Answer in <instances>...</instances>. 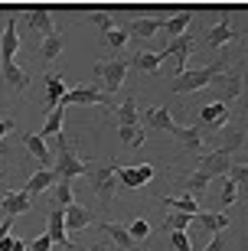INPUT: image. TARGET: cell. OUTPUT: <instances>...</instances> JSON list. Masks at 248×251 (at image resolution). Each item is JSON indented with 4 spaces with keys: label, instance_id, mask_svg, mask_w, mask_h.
Listing matches in <instances>:
<instances>
[{
    "label": "cell",
    "instance_id": "9",
    "mask_svg": "<svg viewBox=\"0 0 248 251\" xmlns=\"http://www.w3.org/2000/svg\"><path fill=\"white\" fill-rule=\"evenodd\" d=\"M232 39H239L235 29H232V7H222V20L206 33V43H209L212 49H222V46H229Z\"/></svg>",
    "mask_w": 248,
    "mask_h": 251
},
{
    "label": "cell",
    "instance_id": "25",
    "mask_svg": "<svg viewBox=\"0 0 248 251\" xmlns=\"http://www.w3.org/2000/svg\"><path fill=\"white\" fill-rule=\"evenodd\" d=\"M69 92L62 85V75H55V72H49L46 75V98H49V111H55L59 108V101H62V95Z\"/></svg>",
    "mask_w": 248,
    "mask_h": 251
},
{
    "label": "cell",
    "instance_id": "29",
    "mask_svg": "<svg viewBox=\"0 0 248 251\" xmlns=\"http://www.w3.org/2000/svg\"><path fill=\"white\" fill-rule=\"evenodd\" d=\"M166 209H173V212H183V215H199V205H196L193 196H180V199H164Z\"/></svg>",
    "mask_w": 248,
    "mask_h": 251
},
{
    "label": "cell",
    "instance_id": "50",
    "mask_svg": "<svg viewBox=\"0 0 248 251\" xmlns=\"http://www.w3.org/2000/svg\"><path fill=\"white\" fill-rule=\"evenodd\" d=\"M242 130H248V121H242Z\"/></svg>",
    "mask_w": 248,
    "mask_h": 251
},
{
    "label": "cell",
    "instance_id": "24",
    "mask_svg": "<svg viewBox=\"0 0 248 251\" xmlns=\"http://www.w3.org/2000/svg\"><path fill=\"white\" fill-rule=\"evenodd\" d=\"M101 232H105V235H111V238H114V245H118L121 251H134V245H138L134 238H131V232H128V228H121L118 222H101Z\"/></svg>",
    "mask_w": 248,
    "mask_h": 251
},
{
    "label": "cell",
    "instance_id": "40",
    "mask_svg": "<svg viewBox=\"0 0 248 251\" xmlns=\"http://www.w3.org/2000/svg\"><path fill=\"white\" fill-rule=\"evenodd\" d=\"M235 199H239V186L225 176V179H222V205H232Z\"/></svg>",
    "mask_w": 248,
    "mask_h": 251
},
{
    "label": "cell",
    "instance_id": "1",
    "mask_svg": "<svg viewBox=\"0 0 248 251\" xmlns=\"http://www.w3.org/2000/svg\"><path fill=\"white\" fill-rule=\"evenodd\" d=\"M225 62H229V56H219V62L206 65V69H186L183 75H176L173 78V88L176 95H186V92H199V88H209L216 78H219L222 72H225Z\"/></svg>",
    "mask_w": 248,
    "mask_h": 251
},
{
    "label": "cell",
    "instance_id": "45",
    "mask_svg": "<svg viewBox=\"0 0 248 251\" xmlns=\"http://www.w3.org/2000/svg\"><path fill=\"white\" fill-rule=\"evenodd\" d=\"M53 248V238L49 235H39L36 242H29V251H49Z\"/></svg>",
    "mask_w": 248,
    "mask_h": 251
},
{
    "label": "cell",
    "instance_id": "20",
    "mask_svg": "<svg viewBox=\"0 0 248 251\" xmlns=\"http://www.w3.org/2000/svg\"><path fill=\"white\" fill-rule=\"evenodd\" d=\"M55 183H59V176H55V170H39V173H33V176L27 179V186H23V193H27V196H36V193H43V189L55 186Z\"/></svg>",
    "mask_w": 248,
    "mask_h": 251
},
{
    "label": "cell",
    "instance_id": "17",
    "mask_svg": "<svg viewBox=\"0 0 248 251\" xmlns=\"http://www.w3.org/2000/svg\"><path fill=\"white\" fill-rule=\"evenodd\" d=\"M140 121L147 124V127H154V130H166V134H173L180 124H173L170 121V111L166 108H147V111L140 114Z\"/></svg>",
    "mask_w": 248,
    "mask_h": 251
},
{
    "label": "cell",
    "instance_id": "39",
    "mask_svg": "<svg viewBox=\"0 0 248 251\" xmlns=\"http://www.w3.org/2000/svg\"><path fill=\"white\" fill-rule=\"evenodd\" d=\"M128 232H131L134 242H144V238L150 235V222H147V219H134V222L128 225Z\"/></svg>",
    "mask_w": 248,
    "mask_h": 251
},
{
    "label": "cell",
    "instance_id": "4",
    "mask_svg": "<svg viewBox=\"0 0 248 251\" xmlns=\"http://www.w3.org/2000/svg\"><path fill=\"white\" fill-rule=\"evenodd\" d=\"M85 176H88V183H92V189H95L101 205H108L111 199H114V167H108V163H92V170H88Z\"/></svg>",
    "mask_w": 248,
    "mask_h": 251
},
{
    "label": "cell",
    "instance_id": "48",
    "mask_svg": "<svg viewBox=\"0 0 248 251\" xmlns=\"http://www.w3.org/2000/svg\"><path fill=\"white\" fill-rule=\"evenodd\" d=\"M10 225H13V219H3V222H0V242H3V238H10Z\"/></svg>",
    "mask_w": 248,
    "mask_h": 251
},
{
    "label": "cell",
    "instance_id": "47",
    "mask_svg": "<svg viewBox=\"0 0 248 251\" xmlns=\"http://www.w3.org/2000/svg\"><path fill=\"white\" fill-rule=\"evenodd\" d=\"M10 130H13V118H0V140L7 137Z\"/></svg>",
    "mask_w": 248,
    "mask_h": 251
},
{
    "label": "cell",
    "instance_id": "3",
    "mask_svg": "<svg viewBox=\"0 0 248 251\" xmlns=\"http://www.w3.org/2000/svg\"><path fill=\"white\" fill-rule=\"evenodd\" d=\"M131 59H98L95 62V78L101 82V92H118L124 85V75H128Z\"/></svg>",
    "mask_w": 248,
    "mask_h": 251
},
{
    "label": "cell",
    "instance_id": "30",
    "mask_svg": "<svg viewBox=\"0 0 248 251\" xmlns=\"http://www.w3.org/2000/svg\"><path fill=\"white\" fill-rule=\"evenodd\" d=\"M59 52H62V36H59V33H53V36L43 39V46H39V56H43V62H53V59H59Z\"/></svg>",
    "mask_w": 248,
    "mask_h": 251
},
{
    "label": "cell",
    "instance_id": "6",
    "mask_svg": "<svg viewBox=\"0 0 248 251\" xmlns=\"http://www.w3.org/2000/svg\"><path fill=\"white\" fill-rule=\"evenodd\" d=\"M212 92H216V98H219V104H229V101H239L242 98V72H222L216 82L209 85Z\"/></svg>",
    "mask_w": 248,
    "mask_h": 251
},
{
    "label": "cell",
    "instance_id": "37",
    "mask_svg": "<svg viewBox=\"0 0 248 251\" xmlns=\"http://www.w3.org/2000/svg\"><path fill=\"white\" fill-rule=\"evenodd\" d=\"M55 202H59V209H69L72 205V183H65V179L55 183Z\"/></svg>",
    "mask_w": 248,
    "mask_h": 251
},
{
    "label": "cell",
    "instance_id": "22",
    "mask_svg": "<svg viewBox=\"0 0 248 251\" xmlns=\"http://www.w3.org/2000/svg\"><path fill=\"white\" fill-rule=\"evenodd\" d=\"M190 23H193V10H190V7H183L180 13H173V17L166 20V23H164V29H166V36L180 39V36L186 33V26H190Z\"/></svg>",
    "mask_w": 248,
    "mask_h": 251
},
{
    "label": "cell",
    "instance_id": "16",
    "mask_svg": "<svg viewBox=\"0 0 248 251\" xmlns=\"http://www.w3.org/2000/svg\"><path fill=\"white\" fill-rule=\"evenodd\" d=\"M49 238H53V245H65V248H72V242H69V232H65V209H53L49 212Z\"/></svg>",
    "mask_w": 248,
    "mask_h": 251
},
{
    "label": "cell",
    "instance_id": "27",
    "mask_svg": "<svg viewBox=\"0 0 248 251\" xmlns=\"http://www.w3.org/2000/svg\"><path fill=\"white\" fill-rule=\"evenodd\" d=\"M196 219H199V225H202V228H209L212 235H222L225 228H229V219H225L222 212H199Z\"/></svg>",
    "mask_w": 248,
    "mask_h": 251
},
{
    "label": "cell",
    "instance_id": "12",
    "mask_svg": "<svg viewBox=\"0 0 248 251\" xmlns=\"http://www.w3.org/2000/svg\"><path fill=\"white\" fill-rule=\"evenodd\" d=\"M164 23H166V20H160V17H134L128 23V36H134V39H150L154 33H160V29H164Z\"/></svg>",
    "mask_w": 248,
    "mask_h": 251
},
{
    "label": "cell",
    "instance_id": "18",
    "mask_svg": "<svg viewBox=\"0 0 248 251\" xmlns=\"http://www.w3.org/2000/svg\"><path fill=\"white\" fill-rule=\"evenodd\" d=\"M0 75H3V82H7L13 92H27L29 88V75L23 72L17 62H0Z\"/></svg>",
    "mask_w": 248,
    "mask_h": 251
},
{
    "label": "cell",
    "instance_id": "32",
    "mask_svg": "<svg viewBox=\"0 0 248 251\" xmlns=\"http://www.w3.org/2000/svg\"><path fill=\"white\" fill-rule=\"evenodd\" d=\"M173 137L180 140L183 147H190V150H199L202 147V137H199V130H196V127H176Z\"/></svg>",
    "mask_w": 248,
    "mask_h": 251
},
{
    "label": "cell",
    "instance_id": "21",
    "mask_svg": "<svg viewBox=\"0 0 248 251\" xmlns=\"http://www.w3.org/2000/svg\"><path fill=\"white\" fill-rule=\"evenodd\" d=\"M23 144H27V150L33 153V157L43 163V170H49L53 167V153H49V147H46V140L39 137V134H27L23 137Z\"/></svg>",
    "mask_w": 248,
    "mask_h": 251
},
{
    "label": "cell",
    "instance_id": "34",
    "mask_svg": "<svg viewBox=\"0 0 248 251\" xmlns=\"http://www.w3.org/2000/svg\"><path fill=\"white\" fill-rule=\"evenodd\" d=\"M196 215H183V212H173L170 219H164V232H186V225L193 222Z\"/></svg>",
    "mask_w": 248,
    "mask_h": 251
},
{
    "label": "cell",
    "instance_id": "7",
    "mask_svg": "<svg viewBox=\"0 0 248 251\" xmlns=\"http://www.w3.org/2000/svg\"><path fill=\"white\" fill-rule=\"evenodd\" d=\"M154 163H140V167H114V176L121 179V186L124 189H138L144 186V183H150L154 179Z\"/></svg>",
    "mask_w": 248,
    "mask_h": 251
},
{
    "label": "cell",
    "instance_id": "15",
    "mask_svg": "<svg viewBox=\"0 0 248 251\" xmlns=\"http://www.w3.org/2000/svg\"><path fill=\"white\" fill-rule=\"evenodd\" d=\"M29 209H33V196H27L23 189H10L7 196H3V212L13 219V215H27Z\"/></svg>",
    "mask_w": 248,
    "mask_h": 251
},
{
    "label": "cell",
    "instance_id": "13",
    "mask_svg": "<svg viewBox=\"0 0 248 251\" xmlns=\"http://www.w3.org/2000/svg\"><path fill=\"white\" fill-rule=\"evenodd\" d=\"M27 26L33 29V33H43V39L53 36L55 26H53V13H49V7H33V10H27Z\"/></svg>",
    "mask_w": 248,
    "mask_h": 251
},
{
    "label": "cell",
    "instance_id": "31",
    "mask_svg": "<svg viewBox=\"0 0 248 251\" xmlns=\"http://www.w3.org/2000/svg\"><path fill=\"white\" fill-rule=\"evenodd\" d=\"M62 134V108H55V111H49L46 124H43V130H39V137H59Z\"/></svg>",
    "mask_w": 248,
    "mask_h": 251
},
{
    "label": "cell",
    "instance_id": "44",
    "mask_svg": "<svg viewBox=\"0 0 248 251\" xmlns=\"http://www.w3.org/2000/svg\"><path fill=\"white\" fill-rule=\"evenodd\" d=\"M170 245H173L176 251H190V238H186V232H170Z\"/></svg>",
    "mask_w": 248,
    "mask_h": 251
},
{
    "label": "cell",
    "instance_id": "19",
    "mask_svg": "<svg viewBox=\"0 0 248 251\" xmlns=\"http://www.w3.org/2000/svg\"><path fill=\"white\" fill-rule=\"evenodd\" d=\"M199 121L209 124V127H216V130H222V127H225V121H229V108L219 104V101H212V104H206V108L199 111Z\"/></svg>",
    "mask_w": 248,
    "mask_h": 251
},
{
    "label": "cell",
    "instance_id": "36",
    "mask_svg": "<svg viewBox=\"0 0 248 251\" xmlns=\"http://www.w3.org/2000/svg\"><path fill=\"white\" fill-rule=\"evenodd\" d=\"M118 137L124 140V147H140L144 144V130L140 127H118Z\"/></svg>",
    "mask_w": 248,
    "mask_h": 251
},
{
    "label": "cell",
    "instance_id": "28",
    "mask_svg": "<svg viewBox=\"0 0 248 251\" xmlns=\"http://www.w3.org/2000/svg\"><path fill=\"white\" fill-rule=\"evenodd\" d=\"M160 62H164V59H160V52H138V56L131 59V65H134L138 72H157V69H160Z\"/></svg>",
    "mask_w": 248,
    "mask_h": 251
},
{
    "label": "cell",
    "instance_id": "43",
    "mask_svg": "<svg viewBox=\"0 0 248 251\" xmlns=\"http://www.w3.org/2000/svg\"><path fill=\"white\" fill-rule=\"evenodd\" d=\"M239 114H248V65L242 75V98H239Z\"/></svg>",
    "mask_w": 248,
    "mask_h": 251
},
{
    "label": "cell",
    "instance_id": "10",
    "mask_svg": "<svg viewBox=\"0 0 248 251\" xmlns=\"http://www.w3.org/2000/svg\"><path fill=\"white\" fill-rule=\"evenodd\" d=\"M190 46H193V36H190V33H183L180 39H170V43H166V49H160V59L176 56V75H183L186 72V59H190Z\"/></svg>",
    "mask_w": 248,
    "mask_h": 251
},
{
    "label": "cell",
    "instance_id": "5",
    "mask_svg": "<svg viewBox=\"0 0 248 251\" xmlns=\"http://www.w3.org/2000/svg\"><path fill=\"white\" fill-rule=\"evenodd\" d=\"M69 104H105V108H111V98L95 85H75V88H69L62 95L59 108H69Z\"/></svg>",
    "mask_w": 248,
    "mask_h": 251
},
{
    "label": "cell",
    "instance_id": "35",
    "mask_svg": "<svg viewBox=\"0 0 248 251\" xmlns=\"http://www.w3.org/2000/svg\"><path fill=\"white\" fill-rule=\"evenodd\" d=\"M88 23H95V26L101 29V36H108L111 29H114V20H111V13H105V10H95V13H88Z\"/></svg>",
    "mask_w": 248,
    "mask_h": 251
},
{
    "label": "cell",
    "instance_id": "2",
    "mask_svg": "<svg viewBox=\"0 0 248 251\" xmlns=\"http://www.w3.org/2000/svg\"><path fill=\"white\" fill-rule=\"evenodd\" d=\"M55 140V176L65 179V183H72L75 176H85L88 170H92V163H85L82 157H75V150L69 147V140L59 134Z\"/></svg>",
    "mask_w": 248,
    "mask_h": 251
},
{
    "label": "cell",
    "instance_id": "11",
    "mask_svg": "<svg viewBox=\"0 0 248 251\" xmlns=\"http://www.w3.org/2000/svg\"><path fill=\"white\" fill-rule=\"evenodd\" d=\"M242 144H245V130H242V124H225L222 130H216V147H212V150L235 153Z\"/></svg>",
    "mask_w": 248,
    "mask_h": 251
},
{
    "label": "cell",
    "instance_id": "41",
    "mask_svg": "<svg viewBox=\"0 0 248 251\" xmlns=\"http://www.w3.org/2000/svg\"><path fill=\"white\" fill-rule=\"evenodd\" d=\"M128 39H131V36H128V29H118V26H114L108 36H105V43H108L111 49H121L124 43H128Z\"/></svg>",
    "mask_w": 248,
    "mask_h": 251
},
{
    "label": "cell",
    "instance_id": "49",
    "mask_svg": "<svg viewBox=\"0 0 248 251\" xmlns=\"http://www.w3.org/2000/svg\"><path fill=\"white\" fill-rule=\"evenodd\" d=\"M88 251H108V248H105V242H98V245H92Z\"/></svg>",
    "mask_w": 248,
    "mask_h": 251
},
{
    "label": "cell",
    "instance_id": "38",
    "mask_svg": "<svg viewBox=\"0 0 248 251\" xmlns=\"http://www.w3.org/2000/svg\"><path fill=\"white\" fill-rule=\"evenodd\" d=\"M229 179L239 186L242 196H248V167H232V170H229Z\"/></svg>",
    "mask_w": 248,
    "mask_h": 251
},
{
    "label": "cell",
    "instance_id": "26",
    "mask_svg": "<svg viewBox=\"0 0 248 251\" xmlns=\"http://www.w3.org/2000/svg\"><path fill=\"white\" fill-rule=\"evenodd\" d=\"M88 222H92V219H88V212H85L82 205H69V209H65V232H79V228H88Z\"/></svg>",
    "mask_w": 248,
    "mask_h": 251
},
{
    "label": "cell",
    "instance_id": "46",
    "mask_svg": "<svg viewBox=\"0 0 248 251\" xmlns=\"http://www.w3.org/2000/svg\"><path fill=\"white\" fill-rule=\"evenodd\" d=\"M206 251H225V238L222 235H212V242L206 245Z\"/></svg>",
    "mask_w": 248,
    "mask_h": 251
},
{
    "label": "cell",
    "instance_id": "8",
    "mask_svg": "<svg viewBox=\"0 0 248 251\" xmlns=\"http://www.w3.org/2000/svg\"><path fill=\"white\" fill-rule=\"evenodd\" d=\"M196 170H206L212 179L229 176V170H232V153H225V150H209V153H202V157H199V167H196Z\"/></svg>",
    "mask_w": 248,
    "mask_h": 251
},
{
    "label": "cell",
    "instance_id": "23",
    "mask_svg": "<svg viewBox=\"0 0 248 251\" xmlns=\"http://www.w3.org/2000/svg\"><path fill=\"white\" fill-rule=\"evenodd\" d=\"M118 127H140V114H138V101L134 98H124L118 104Z\"/></svg>",
    "mask_w": 248,
    "mask_h": 251
},
{
    "label": "cell",
    "instance_id": "14",
    "mask_svg": "<svg viewBox=\"0 0 248 251\" xmlns=\"http://www.w3.org/2000/svg\"><path fill=\"white\" fill-rule=\"evenodd\" d=\"M20 49V36H17V20L10 17L7 26H3V36H0V62H13Z\"/></svg>",
    "mask_w": 248,
    "mask_h": 251
},
{
    "label": "cell",
    "instance_id": "42",
    "mask_svg": "<svg viewBox=\"0 0 248 251\" xmlns=\"http://www.w3.org/2000/svg\"><path fill=\"white\" fill-rule=\"evenodd\" d=\"M0 251H29V242H20V238H13V235H10V238H3V242H0Z\"/></svg>",
    "mask_w": 248,
    "mask_h": 251
},
{
    "label": "cell",
    "instance_id": "33",
    "mask_svg": "<svg viewBox=\"0 0 248 251\" xmlns=\"http://www.w3.org/2000/svg\"><path fill=\"white\" fill-rule=\"evenodd\" d=\"M209 183H212V176H209V173H206V170H196L193 176H190V196H193V199H196V196H202Z\"/></svg>",
    "mask_w": 248,
    "mask_h": 251
}]
</instances>
